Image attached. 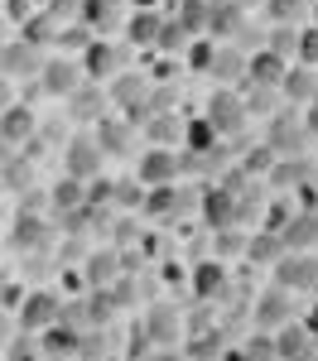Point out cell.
Listing matches in <instances>:
<instances>
[{
    "mask_svg": "<svg viewBox=\"0 0 318 361\" xmlns=\"http://www.w3.org/2000/svg\"><path fill=\"white\" fill-rule=\"evenodd\" d=\"M304 111H309V116H304V121H309V135H318V102H314V106H304Z\"/></svg>",
    "mask_w": 318,
    "mask_h": 361,
    "instance_id": "ab89813d",
    "label": "cell"
},
{
    "mask_svg": "<svg viewBox=\"0 0 318 361\" xmlns=\"http://www.w3.org/2000/svg\"><path fill=\"white\" fill-rule=\"evenodd\" d=\"M304 135H309V121H299V116H275L265 145H270L275 154H299V149H304Z\"/></svg>",
    "mask_w": 318,
    "mask_h": 361,
    "instance_id": "8992f818",
    "label": "cell"
},
{
    "mask_svg": "<svg viewBox=\"0 0 318 361\" xmlns=\"http://www.w3.org/2000/svg\"><path fill=\"white\" fill-rule=\"evenodd\" d=\"M34 130H39V121H34L29 106H10L5 111V145H29Z\"/></svg>",
    "mask_w": 318,
    "mask_h": 361,
    "instance_id": "9a60e30c",
    "label": "cell"
},
{
    "mask_svg": "<svg viewBox=\"0 0 318 361\" xmlns=\"http://www.w3.org/2000/svg\"><path fill=\"white\" fill-rule=\"evenodd\" d=\"M102 164H106V149H102V140H97V135H73L68 145H63V173H73V178L92 183V178L102 173Z\"/></svg>",
    "mask_w": 318,
    "mask_h": 361,
    "instance_id": "6da1fadb",
    "label": "cell"
},
{
    "mask_svg": "<svg viewBox=\"0 0 318 361\" xmlns=\"http://www.w3.org/2000/svg\"><path fill=\"white\" fill-rule=\"evenodd\" d=\"M97 140H102V149H106V154H126V149L135 145V130H130L126 121H111V116H106V121L97 126Z\"/></svg>",
    "mask_w": 318,
    "mask_h": 361,
    "instance_id": "ac0fdd59",
    "label": "cell"
},
{
    "mask_svg": "<svg viewBox=\"0 0 318 361\" xmlns=\"http://www.w3.org/2000/svg\"><path fill=\"white\" fill-rule=\"evenodd\" d=\"M246 68H251V58H241L236 49H217V58H212V78H222V82L246 78Z\"/></svg>",
    "mask_w": 318,
    "mask_h": 361,
    "instance_id": "44dd1931",
    "label": "cell"
},
{
    "mask_svg": "<svg viewBox=\"0 0 318 361\" xmlns=\"http://www.w3.org/2000/svg\"><path fill=\"white\" fill-rule=\"evenodd\" d=\"M202 212H207V222H212V226H227L231 212H236V202H231L227 188H212V193L202 197Z\"/></svg>",
    "mask_w": 318,
    "mask_h": 361,
    "instance_id": "603a6c76",
    "label": "cell"
},
{
    "mask_svg": "<svg viewBox=\"0 0 318 361\" xmlns=\"http://www.w3.org/2000/svg\"><path fill=\"white\" fill-rule=\"evenodd\" d=\"M58 318V299L49 294V289H39V294H29L25 304H20V323H25V333H49Z\"/></svg>",
    "mask_w": 318,
    "mask_h": 361,
    "instance_id": "5b68a950",
    "label": "cell"
},
{
    "mask_svg": "<svg viewBox=\"0 0 318 361\" xmlns=\"http://www.w3.org/2000/svg\"><path fill=\"white\" fill-rule=\"evenodd\" d=\"M173 207H178V197H173V183H164V188H149V197H145V212L164 217V212H173Z\"/></svg>",
    "mask_w": 318,
    "mask_h": 361,
    "instance_id": "836d02e7",
    "label": "cell"
},
{
    "mask_svg": "<svg viewBox=\"0 0 318 361\" xmlns=\"http://www.w3.org/2000/svg\"><path fill=\"white\" fill-rule=\"evenodd\" d=\"M183 173V149H169V145H149L140 154V164H135V178L149 183V188H164Z\"/></svg>",
    "mask_w": 318,
    "mask_h": 361,
    "instance_id": "7a4b0ae2",
    "label": "cell"
},
{
    "mask_svg": "<svg viewBox=\"0 0 318 361\" xmlns=\"http://www.w3.org/2000/svg\"><path fill=\"white\" fill-rule=\"evenodd\" d=\"M207 15H212V5H207V0H183L178 25L188 29V34H202V29H207Z\"/></svg>",
    "mask_w": 318,
    "mask_h": 361,
    "instance_id": "484cf974",
    "label": "cell"
},
{
    "mask_svg": "<svg viewBox=\"0 0 318 361\" xmlns=\"http://www.w3.org/2000/svg\"><path fill=\"white\" fill-rule=\"evenodd\" d=\"M111 97L130 111V121H145V116H149V82L135 78V73H126V78L111 87Z\"/></svg>",
    "mask_w": 318,
    "mask_h": 361,
    "instance_id": "9c48e42d",
    "label": "cell"
},
{
    "mask_svg": "<svg viewBox=\"0 0 318 361\" xmlns=\"http://www.w3.org/2000/svg\"><path fill=\"white\" fill-rule=\"evenodd\" d=\"M309 10V0H265V15L275 25H299V15Z\"/></svg>",
    "mask_w": 318,
    "mask_h": 361,
    "instance_id": "4316f807",
    "label": "cell"
},
{
    "mask_svg": "<svg viewBox=\"0 0 318 361\" xmlns=\"http://www.w3.org/2000/svg\"><path fill=\"white\" fill-rule=\"evenodd\" d=\"M178 333H183V323H178V313H173L169 304H154L149 313H145V337H149V342L169 347V342H173Z\"/></svg>",
    "mask_w": 318,
    "mask_h": 361,
    "instance_id": "4fadbf2b",
    "label": "cell"
},
{
    "mask_svg": "<svg viewBox=\"0 0 318 361\" xmlns=\"http://www.w3.org/2000/svg\"><path fill=\"white\" fill-rule=\"evenodd\" d=\"M280 236H285L289 250H314L318 246V212H314V207L294 212L289 222H280Z\"/></svg>",
    "mask_w": 318,
    "mask_h": 361,
    "instance_id": "ba28073f",
    "label": "cell"
},
{
    "mask_svg": "<svg viewBox=\"0 0 318 361\" xmlns=\"http://www.w3.org/2000/svg\"><path fill=\"white\" fill-rule=\"evenodd\" d=\"M44 241V222L39 217H15V231H10V246H39Z\"/></svg>",
    "mask_w": 318,
    "mask_h": 361,
    "instance_id": "f1b7e54d",
    "label": "cell"
},
{
    "mask_svg": "<svg viewBox=\"0 0 318 361\" xmlns=\"http://www.w3.org/2000/svg\"><path fill=\"white\" fill-rule=\"evenodd\" d=\"M207 29H212V34H231V29H241V5H236V0H212Z\"/></svg>",
    "mask_w": 318,
    "mask_h": 361,
    "instance_id": "7402d4cb",
    "label": "cell"
},
{
    "mask_svg": "<svg viewBox=\"0 0 318 361\" xmlns=\"http://www.w3.org/2000/svg\"><path fill=\"white\" fill-rule=\"evenodd\" d=\"M217 126L207 121V116H198V121H188L183 126V154H212V145H217Z\"/></svg>",
    "mask_w": 318,
    "mask_h": 361,
    "instance_id": "5bb4252c",
    "label": "cell"
},
{
    "mask_svg": "<svg viewBox=\"0 0 318 361\" xmlns=\"http://www.w3.org/2000/svg\"><path fill=\"white\" fill-rule=\"evenodd\" d=\"M82 15L92 29H106L116 25V0H82Z\"/></svg>",
    "mask_w": 318,
    "mask_h": 361,
    "instance_id": "1f68e13d",
    "label": "cell"
},
{
    "mask_svg": "<svg viewBox=\"0 0 318 361\" xmlns=\"http://www.w3.org/2000/svg\"><path fill=\"white\" fill-rule=\"evenodd\" d=\"M39 78H44V92H49V97H63V102H68V97L82 87V78H78V63H63V58L44 63V73H39Z\"/></svg>",
    "mask_w": 318,
    "mask_h": 361,
    "instance_id": "7c38bea8",
    "label": "cell"
},
{
    "mask_svg": "<svg viewBox=\"0 0 318 361\" xmlns=\"http://www.w3.org/2000/svg\"><path fill=\"white\" fill-rule=\"evenodd\" d=\"M149 361H183V357H178V352H169V347H164V352H154V357H149Z\"/></svg>",
    "mask_w": 318,
    "mask_h": 361,
    "instance_id": "60d3db41",
    "label": "cell"
},
{
    "mask_svg": "<svg viewBox=\"0 0 318 361\" xmlns=\"http://www.w3.org/2000/svg\"><path fill=\"white\" fill-rule=\"evenodd\" d=\"M126 34H130V44H140V49H149V44H159V34H164V25H159V15H135V20L126 25Z\"/></svg>",
    "mask_w": 318,
    "mask_h": 361,
    "instance_id": "cb8c5ba5",
    "label": "cell"
},
{
    "mask_svg": "<svg viewBox=\"0 0 318 361\" xmlns=\"http://www.w3.org/2000/svg\"><path fill=\"white\" fill-rule=\"evenodd\" d=\"M193 289H198L202 299H222V294H227V265H217V260L198 265V275H193Z\"/></svg>",
    "mask_w": 318,
    "mask_h": 361,
    "instance_id": "d6986e66",
    "label": "cell"
},
{
    "mask_svg": "<svg viewBox=\"0 0 318 361\" xmlns=\"http://www.w3.org/2000/svg\"><path fill=\"white\" fill-rule=\"evenodd\" d=\"M289 73V58L270 54V49H260V54H251V68H246V78H251V87H280Z\"/></svg>",
    "mask_w": 318,
    "mask_h": 361,
    "instance_id": "8fae6325",
    "label": "cell"
},
{
    "mask_svg": "<svg viewBox=\"0 0 318 361\" xmlns=\"http://www.w3.org/2000/svg\"><path fill=\"white\" fill-rule=\"evenodd\" d=\"M159 44H164V49H183V44H188V29L178 25V20H173V25H164V34H159Z\"/></svg>",
    "mask_w": 318,
    "mask_h": 361,
    "instance_id": "8d00e7d4",
    "label": "cell"
},
{
    "mask_svg": "<svg viewBox=\"0 0 318 361\" xmlns=\"http://www.w3.org/2000/svg\"><path fill=\"white\" fill-rule=\"evenodd\" d=\"M299 63H309V68L318 63V25L299 29Z\"/></svg>",
    "mask_w": 318,
    "mask_h": 361,
    "instance_id": "d590c367",
    "label": "cell"
},
{
    "mask_svg": "<svg viewBox=\"0 0 318 361\" xmlns=\"http://www.w3.org/2000/svg\"><path fill=\"white\" fill-rule=\"evenodd\" d=\"M63 10H68V15H73V10H82V0H54V5H49V15H63Z\"/></svg>",
    "mask_w": 318,
    "mask_h": 361,
    "instance_id": "f35d334b",
    "label": "cell"
},
{
    "mask_svg": "<svg viewBox=\"0 0 318 361\" xmlns=\"http://www.w3.org/2000/svg\"><path fill=\"white\" fill-rule=\"evenodd\" d=\"M87 78H106V73H111L116 68V54L111 49H106V44H102V39H97V44H92V49H87Z\"/></svg>",
    "mask_w": 318,
    "mask_h": 361,
    "instance_id": "f546056e",
    "label": "cell"
},
{
    "mask_svg": "<svg viewBox=\"0 0 318 361\" xmlns=\"http://www.w3.org/2000/svg\"><path fill=\"white\" fill-rule=\"evenodd\" d=\"M49 352H54V357H73V352H78V333L49 328Z\"/></svg>",
    "mask_w": 318,
    "mask_h": 361,
    "instance_id": "e575fe53",
    "label": "cell"
},
{
    "mask_svg": "<svg viewBox=\"0 0 318 361\" xmlns=\"http://www.w3.org/2000/svg\"><path fill=\"white\" fill-rule=\"evenodd\" d=\"M289 323H294V289L270 284V289L256 299V328L260 333H280V328H289Z\"/></svg>",
    "mask_w": 318,
    "mask_h": 361,
    "instance_id": "3957f363",
    "label": "cell"
},
{
    "mask_svg": "<svg viewBox=\"0 0 318 361\" xmlns=\"http://www.w3.org/2000/svg\"><path fill=\"white\" fill-rule=\"evenodd\" d=\"M285 236L280 231H260V236H246V255L251 260H265V265H280V255H285Z\"/></svg>",
    "mask_w": 318,
    "mask_h": 361,
    "instance_id": "e0dca14e",
    "label": "cell"
},
{
    "mask_svg": "<svg viewBox=\"0 0 318 361\" xmlns=\"http://www.w3.org/2000/svg\"><path fill=\"white\" fill-rule=\"evenodd\" d=\"M111 265H116V255H92V284H102V279H111V275H116Z\"/></svg>",
    "mask_w": 318,
    "mask_h": 361,
    "instance_id": "74e56055",
    "label": "cell"
},
{
    "mask_svg": "<svg viewBox=\"0 0 318 361\" xmlns=\"http://www.w3.org/2000/svg\"><path fill=\"white\" fill-rule=\"evenodd\" d=\"M275 352H280V361H304L309 357V333L304 328H280V337H275Z\"/></svg>",
    "mask_w": 318,
    "mask_h": 361,
    "instance_id": "ffe728a7",
    "label": "cell"
},
{
    "mask_svg": "<svg viewBox=\"0 0 318 361\" xmlns=\"http://www.w3.org/2000/svg\"><path fill=\"white\" fill-rule=\"evenodd\" d=\"M97 106H102V102H97V92H92V87H78V92H73V97H68V111H78V121H97Z\"/></svg>",
    "mask_w": 318,
    "mask_h": 361,
    "instance_id": "d6a6232c",
    "label": "cell"
},
{
    "mask_svg": "<svg viewBox=\"0 0 318 361\" xmlns=\"http://www.w3.org/2000/svg\"><path fill=\"white\" fill-rule=\"evenodd\" d=\"M280 92H285L289 102L314 106V102H318V73L309 68V63H289V73H285V82H280Z\"/></svg>",
    "mask_w": 318,
    "mask_h": 361,
    "instance_id": "30bf717a",
    "label": "cell"
},
{
    "mask_svg": "<svg viewBox=\"0 0 318 361\" xmlns=\"http://www.w3.org/2000/svg\"><path fill=\"white\" fill-rule=\"evenodd\" d=\"M270 183H275V188L304 183V159H299V154H280V164L270 169Z\"/></svg>",
    "mask_w": 318,
    "mask_h": 361,
    "instance_id": "d4e9b609",
    "label": "cell"
},
{
    "mask_svg": "<svg viewBox=\"0 0 318 361\" xmlns=\"http://www.w3.org/2000/svg\"><path fill=\"white\" fill-rule=\"evenodd\" d=\"M207 121L231 135V130H241V121H246V102L236 97V92H212V102H207Z\"/></svg>",
    "mask_w": 318,
    "mask_h": 361,
    "instance_id": "52a82bcc",
    "label": "cell"
},
{
    "mask_svg": "<svg viewBox=\"0 0 318 361\" xmlns=\"http://www.w3.org/2000/svg\"><path fill=\"white\" fill-rule=\"evenodd\" d=\"M87 193H82V178H73V173H63L54 188V207H82Z\"/></svg>",
    "mask_w": 318,
    "mask_h": 361,
    "instance_id": "83f0119b",
    "label": "cell"
},
{
    "mask_svg": "<svg viewBox=\"0 0 318 361\" xmlns=\"http://www.w3.org/2000/svg\"><path fill=\"white\" fill-rule=\"evenodd\" d=\"M275 284L285 289H318V255L314 250H285L275 265Z\"/></svg>",
    "mask_w": 318,
    "mask_h": 361,
    "instance_id": "277c9868",
    "label": "cell"
},
{
    "mask_svg": "<svg viewBox=\"0 0 318 361\" xmlns=\"http://www.w3.org/2000/svg\"><path fill=\"white\" fill-rule=\"evenodd\" d=\"M270 54L299 58V29H294V25H275V34H270Z\"/></svg>",
    "mask_w": 318,
    "mask_h": 361,
    "instance_id": "4dcf8cb0",
    "label": "cell"
},
{
    "mask_svg": "<svg viewBox=\"0 0 318 361\" xmlns=\"http://www.w3.org/2000/svg\"><path fill=\"white\" fill-rule=\"evenodd\" d=\"M5 73H10V78H20V73H44V63L34 58V44H29V39H10V49H5Z\"/></svg>",
    "mask_w": 318,
    "mask_h": 361,
    "instance_id": "2e32d148",
    "label": "cell"
}]
</instances>
